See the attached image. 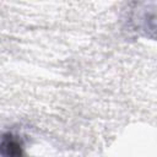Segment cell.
<instances>
[{"label": "cell", "mask_w": 157, "mask_h": 157, "mask_svg": "<svg viewBox=\"0 0 157 157\" xmlns=\"http://www.w3.org/2000/svg\"><path fill=\"white\" fill-rule=\"evenodd\" d=\"M0 153L6 155V156H18L21 155V146L18 142H16L12 139H6L1 146H0Z\"/></svg>", "instance_id": "1"}]
</instances>
